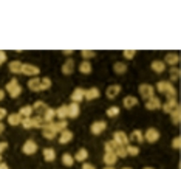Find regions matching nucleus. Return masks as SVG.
<instances>
[{"label": "nucleus", "instance_id": "obj_1", "mask_svg": "<svg viewBox=\"0 0 181 169\" xmlns=\"http://www.w3.org/2000/svg\"><path fill=\"white\" fill-rule=\"evenodd\" d=\"M156 88H158V92H161V93H166L169 99H170V98H173V96H175V88L172 87V84H170L169 81H161V82H158Z\"/></svg>", "mask_w": 181, "mask_h": 169}, {"label": "nucleus", "instance_id": "obj_2", "mask_svg": "<svg viewBox=\"0 0 181 169\" xmlns=\"http://www.w3.org/2000/svg\"><path fill=\"white\" fill-rule=\"evenodd\" d=\"M6 90L10 92V95H11L12 98H16V96L20 95L22 87L19 86V81H17V79H11V82L6 86Z\"/></svg>", "mask_w": 181, "mask_h": 169}, {"label": "nucleus", "instance_id": "obj_3", "mask_svg": "<svg viewBox=\"0 0 181 169\" xmlns=\"http://www.w3.org/2000/svg\"><path fill=\"white\" fill-rule=\"evenodd\" d=\"M139 93H141V96L144 99H149V98L155 96L153 95V93H155V88L152 86H149V84H141V86H139Z\"/></svg>", "mask_w": 181, "mask_h": 169}, {"label": "nucleus", "instance_id": "obj_4", "mask_svg": "<svg viewBox=\"0 0 181 169\" xmlns=\"http://www.w3.org/2000/svg\"><path fill=\"white\" fill-rule=\"evenodd\" d=\"M23 74H28V76H36V74L39 73V68L31 64H22V72Z\"/></svg>", "mask_w": 181, "mask_h": 169}, {"label": "nucleus", "instance_id": "obj_5", "mask_svg": "<svg viewBox=\"0 0 181 169\" xmlns=\"http://www.w3.org/2000/svg\"><path fill=\"white\" fill-rule=\"evenodd\" d=\"M146 107H147L149 110L160 109V107H161V101H160V98H158V96H152V98H149L147 103H146Z\"/></svg>", "mask_w": 181, "mask_h": 169}, {"label": "nucleus", "instance_id": "obj_6", "mask_svg": "<svg viewBox=\"0 0 181 169\" xmlns=\"http://www.w3.org/2000/svg\"><path fill=\"white\" fill-rule=\"evenodd\" d=\"M84 95H85L84 88H76V90L73 92V95H71V101L78 104V103H81V101L84 99Z\"/></svg>", "mask_w": 181, "mask_h": 169}, {"label": "nucleus", "instance_id": "obj_7", "mask_svg": "<svg viewBox=\"0 0 181 169\" xmlns=\"http://www.w3.org/2000/svg\"><path fill=\"white\" fill-rule=\"evenodd\" d=\"M158 138H160V133H158L156 129H149V130L146 132V140L150 141V143H153V141H156Z\"/></svg>", "mask_w": 181, "mask_h": 169}, {"label": "nucleus", "instance_id": "obj_8", "mask_svg": "<svg viewBox=\"0 0 181 169\" xmlns=\"http://www.w3.org/2000/svg\"><path fill=\"white\" fill-rule=\"evenodd\" d=\"M105 126H107L105 121H96V123L92 124V132L98 135V133H101L102 130H105Z\"/></svg>", "mask_w": 181, "mask_h": 169}, {"label": "nucleus", "instance_id": "obj_9", "mask_svg": "<svg viewBox=\"0 0 181 169\" xmlns=\"http://www.w3.org/2000/svg\"><path fill=\"white\" fill-rule=\"evenodd\" d=\"M67 110H68V117L70 118H76L79 115V104H70V106H67Z\"/></svg>", "mask_w": 181, "mask_h": 169}, {"label": "nucleus", "instance_id": "obj_10", "mask_svg": "<svg viewBox=\"0 0 181 169\" xmlns=\"http://www.w3.org/2000/svg\"><path fill=\"white\" fill-rule=\"evenodd\" d=\"M176 106H178V104H176V99H175V98H172V99H169L164 106H161V107H162V110H164L166 113H170Z\"/></svg>", "mask_w": 181, "mask_h": 169}, {"label": "nucleus", "instance_id": "obj_11", "mask_svg": "<svg viewBox=\"0 0 181 169\" xmlns=\"http://www.w3.org/2000/svg\"><path fill=\"white\" fill-rule=\"evenodd\" d=\"M98 96H99V90L96 87L85 90V95H84V98H85V99H88V101H92V99H94V98H98Z\"/></svg>", "mask_w": 181, "mask_h": 169}, {"label": "nucleus", "instance_id": "obj_12", "mask_svg": "<svg viewBox=\"0 0 181 169\" xmlns=\"http://www.w3.org/2000/svg\"><path fill=\"white\" fill-rule=\"evenodd\" d=\"M43 112H45V113H43V117H42V118L45 119V123H47V124H48V123H53L54 117H56V112H54L53 109H48V107L45 109Z\"/></svg>", "mask_w": 181, "mask_h": 169}, {"label": "nucleus", "instance_id": "obj_13", "mask_svg": "<svg viewBox=\"0 0 181 169\" xmlns=\"http://www.w3.org/2000/svg\"><path fill=\"white\" fill-rule=\"evenodd\" d=\"M73 68H74V62H73V59H68L64 65H62V73L70 74V73H73Z\"/></svg>", "mask_w": 181, "mask_h": 169}, {"label": "nucleus", "instance_id": "obj_14", "mask_svg": "<svg viewBox=\"0 0 181 169\" xmlns=\"http://www.w3.org/2000/svg\"><path fill=\"white\" fill-rule=\"evenodd\" d=\"M119 92H121V86H110L107 88V98L113 99V98H116V95Z\"/></svg>", "mask_w": 181, "mask_h": 169}, {"label": "nucleus", "instance_id": "obj_15", "mask_svg": "<svg viewBox=\"0 0 181 169\" xmlns=\"http://www.w3.org/2000/svg\"><path fill=\"white\" fill-rule=\"evenodd\" d=\"M28 87L31 88V90H34V92H40V90H42V87H40V79H37V78L30 79V81H28Z\"/></svg>", "mask_w": 181, "mask_h": 169}, {"label": "nucleus", "instance_id": "obj_16", "mask_svg": "<svg viewBox=\"0 0 181 169\" xmlns=\"http://www.w3.org/2000/svg\"><path fill=\"white\" fill-rule=\"evenodd\" d=\"M166 64H170V65H175L180 62V56L175 54V53H169V54H166Z\"/></svg>", "mask_w": 181, "mask_h": 169}, {"label": "nucleus", "instance_id": "obj_17", "mask_svg": "<svg viewBox=\"0 0 181 169\" xmlns=\"http://www.w3.org/2000/svg\"><path fill=\"white\" fill-rule=\"evenodd\" d=\"M136 104H138V99L135 96H125L124 98V107L132 109L133 106H136Z\"/></svg>", "mask_w": 181, "mask_h": 169}, {"label": "nucleus", "instance_id": "obj_18", "mask_svg": "<svg viewBox=\"0 0 181 169\" xmlns=\"http://www.w3.org/2000/svg\"><path fill=\"white\" fill-rule=\"evenodd\" d=\"M54 112H56V117L59 119L68 118V110H67V106H62V107H59L57 110H54Z\"/></svg>", "mask_w": 181, "mask_h": 169}, {"label": "nucleus", "instance_id": "obj_19", "mask_svg": "<svg viewBox=\"0 0 181 169\" xmlns=\"http://www.w3.org/2000/svg\"><path fill=\"white\" fill-rule=\"evenodd\" d=\"M164 67H166V64L162 61H153L152 62V68L155 70L156 73H162L164 72Z\"/></svg>", "mask_w": 181, "mask_h": 169}, {"label": "nucleus", "instance_id": "obj_20", "mask_svg": "<svg viewBox=\"0 0 181 169\" xmlns=\"http://www.w3.org/2000/svg\"><path fill=\"white\" fill-rule=\"evenodd\" d=\"M36 149H37V146H36L34 141H26V144L23 146V152L25 154H31V152H36Z\"/></svg>", "mask_w": 181, "mask_h": 169}, {"label": "nucleus", "instance_id": "obj_21", "mask_svg": "<svg viewBox=\"0 0 181 169\" xmlns=\"http://www.w3.org/2000/svg\"><path fill=\"white\" fill-rule=\"evenodd\" d=\"M8 123L11 124V126H17V124H20L22 123V118H20V115L19 113H12L8 117Z\"/></svg>", "mask_w": 181, "mask_h": 169}, {"label": "nucleus", "instance_id": "obj_22", "mask_svg": "<svg viewBox=\"0 0 181 169\" xmlns=\"http://www.w3.org/2000/svg\"><path fill=\"white\" fill-rule=\"evenodd\" d=\"M31 113H33V107H31V106H26V107H23L19 112L22 119H23V118H31Z\"/></svg>", "mask_w": 181, "mask_h": 169}, {"label": "nucleus", "instance_id": "obj_23", "mask_svg": "<svg viewBox=\"0 0 181 169\" xmlns=\"http://www.w3.org/2000/svg\"><path fill=\"white\" fill-rule=\"evenodd\" d=\"M10 70H11L12 73H20V72H22V62L12 61L11 64H10Z\"/></svg>", "mask_w": 181, "mask_h": 169}, {"label": "nucleus", "instance_id": "obj_24", "mask_svg": "<svg viewBox=\"0 0 181 169\" xmlns=\"http://www.w3.org/2000/svg\"><path fill=\"white\" fill-rule=\"evenodd\" d=\"M31 123H33V127H43L45 124H47L42 117H34V118H31Z\"/></svg>", "mask_w": 181, "mask_h": 169}, {"label": "nucleus", "instance_id": "obj_25", "mask_svg": "<svg viewBox=\"0 0 181 169\" xmlns=\"http://www.w3.org/2000/svg\"><path fill=\"white\" fill-rule=\"evenodd\" d=\"M53 124H54V130H56V132L67 130V121H65V119H61L59 123H53Z\"/></svg>", "mask_w": 181, "mask_h": 169}, {"label": "nucleus", "instance_id": "obj_26", "mask_svg": "<svg viewBox=\"0 0 181 169\" xmlns=\"http://www.w3.org/2000/svg\"><path fill=\"white\" fill-rule=\"evenodd\" d=\"M115 143H121V144H125V143H127V137H125V133L116 132V133H115Z\"/></svg>", "mask_w": 181, "mask_h": 169}, {"label": "nucleus", "instance_id": "obj_27", "mask_svg": "<svg viewBox=\"0 0 181 169\" xmlns=\"http://www.w3.org/2000/svg\"><path fill=\"white\" fill-rule=\"evenodd\" d=\"M71 138H73V133L70 130H64L62 135H61V138H59V141H61V143H67V141H70Z\"/></svg>", "mask_w": 181, "mask_h": 169}, {"label": "nucleus", "instance_id": "obj_28", "mask_svg": "<svg viewBox=\"0 0 181 169\" xmlns=\"http://www.w3.org/2000/svg\"><path fill=\"white\" fill-rule=\"evenodd\" d=\"M79 72L81 73H85V74L90 73V72H92V65H90L88 62H82V64L79 65Z\"/></svg>", "mask_w": 181, "mask_h": 169}, {"label": "nucleus", "instance_id": "obj_29", "mask_svg": "<svg viewBox=\"0 0 181 169\" xmlns=\"http://www.w3.org/2000/svg\"><path fill=\"white\" fill-rule=\"evenodd\" d=\"M170 117L173 118V123L175 124L180 123V107H178V106L175 107V110H172V112H170Z\"/></svg>", "mask_w": 181, "mask_h": 169}, {"label": "nucleus", "instance_id": "obj_30", "mask_svg": "<svg viewBox=\"0 0 181 169\" xmlns=\"http://www.w3.org/2000/svg\"><path fill=\"white\" fill-rule=\"evenodd\" d=\"M33 107V110H36V112H40V110H45L47 107H45V103L43 101H36L34 106H31Z\"/></svg>", "mask_w": 181, "mask_h": 169}, {"label": "nucleus", "instance_id": "obj_31", "mask_svg": "<svg viewBox=\"0 0 181 169\" xmlns=\"http://www.w3.org/2000/svg\"><path fill=\"white\" fill-rule=\"evenodd\" d=\"M125 70H127L125 64H121V62H116L115 64V72L116 73H125Z\"/></svg>", "mask_w": 181, "mask_h": 169}, {"label": "nucleus", "instance_id": "obj_32", "mask_svg": "<svg viewBox=\"0 0 181 169\" xmlns=\"http://www.w3.org/2000/svg\"><path fill=\"white\" fill-rule=\"evenodd\" d=\"M40 87H42V90H45V88H50V87H51V81H50L48 78L40 79Z\"/></svg>", "mask_w": 181, "mask_h": 169}, {"label": "nucleus", "instance_id": "obj_33", "mask_svg": "<svg viewBox=\"0 0 181 169\" xmlns=\"http://www.w3.org/2000/svg\"><path fill=\"white\" fill-rule=\"evenodd\" d=\"M118 113H119V109H118V107H110V109L107 110V117H108V118L116 117Z\"/></svg>", "mask_w": 181, "mask_h": 169}, {"label": "nucleus", "instance_id": "obj_34", "mask_svg": "<svg viewBox=\"0 0 181 169\" xmlns=\"http://www.w3.org/2000/svg\"><path fill=\"white\" fill-rule=\"evenodd\" d=\"M43 155H45V158L53 160V158H54V150H53V149H45V150H43Z\"/></svg>", "mask_w": 181, "mask_h": 169}, {"label": "nucleus", "instance_id": "obj_35", "mask_svg": "<svg viewBox=\"0 0 181 169\" xmlns=\"http://www.w3.org/2000/svg\"><path fill=\"white\" fill-rule=\"evenodd\" d=\"M22 126H23L25 129H30V127H33V123H31V118H23V119H22Z\"/></svg>", "mask_w": 181, "mask_h": 169}, {"label": "nucleus", "instance_id": "obj_36", "mask_svg": "<svg viewBox=\"0 0 181 169\" xmlns=\"http://www.w3.org/2000/svg\"><path fill=\"white\" fill-rule=\"evenodd\" d=\"M132 140H138V141H142V133L141 130H135L132 133Z\"/></svg>", "mask_w": 181, "mask_h": 169}, {"label": "nucleus", "instance_id": "obj_37", "mask_svg": "<svg viewBox=\"0 0 181 169\" xmlns=\"http://www.w3.org/2000/svg\"><path fill=\"white\" fill-rule=\"evenodd\" d=\"M85 157H87V150H85V149H81L79 152H78V160H84Z\"/></svg>", "mask_w": 181, "mask_h": 169}, {"label": "nucleus", "instance_id": "obj_38", "mask_svg": "<svg viewBox=\"0 0 181 169\" xmlns=\"http://www.w3.org/2000/svg\"><path fill=\"white\" fill-rule=\"evenodd\" d=\"M124 56L127 57V59H132V57L135 56V51H133V50H125V51H124Z\"/></svg>", "mask_w": 181, "mask_h": 169}, {"label": "nucleus", "instance_id": "obj_39", "mask_svg": "<svg viewBox=\"0 0 181 169\" xmlns=\"http://www.w3.org/2000/svg\"><path fill=\"white\" fill-rule=\"evenodd\" d=\"M170 72H172V78L178 79V76H180V70L178 68H170Z\"/></svg>", "mask_w": 181, "mask_h": 169}, {"label": "nucleus", "instance_id": "obj_40", "mask_svg": "<svg viewBox=\"0 0 181 169\" xmlns=\"http://www.w3.org/2000/svg\"><path fill=\"white\" fill-rule=\"evenodd\" d=\"M94 54H96L94 51H82V57H92Z\"/></svg>", "mask_w": 181, "mask_h": 169}, {"label": "nucleus", "instance_id": "obj_41", "mask_svg": "<svg viewBox=\"0 0 181 169\" xmlns=\"http://www.w3.org/2000/svg\"><path fill=\"white\" fill-rule=\"evenodd\" d=\"M64 161L67 163V164H70V163H73V160H71V157L68 154H65V157H64Z\"/></svg>", "mask_w": 181, "mask_h": 169}, {"label": "nucleus", "instance_id": "obj_42", "mask_svg": "<svg viewBox=\"0 0 181 169\" xmlns=\"http://www.w3.org/2000/svg\"><path fill=\"white\" fill-rule=\"evenodd\" d=\"M115 146H116L115 141H110V143H107V144H105V148H107V150H108V149H113Z\"/></svg>", "mask_w": 181, "mask_h": 169}, {"label": "nucleus", "instance_id": "obj_43", "mask_svg": "<svg viewBox=\"0 0 181 169\" xmlns=\"http://www.w3.org/2000/svg\"><path fill=\"white\" fill-rule=\"evenodd\" d=\"M113 160H115V157H113V154H107V157H105V161H113Z\"/></svg>", "mask_w": 181, "mask_h": 169}, {"label": "nucleus", "instance_id": "obj_44", "mask_svg": "<svg viewBox=\"0 0 181 169\" xmlns=\"http://www.w3.org/2000/svg\"><path fill=\"white\" fill-rule=\"evenodd\" d=\"M5 59H6V54L3 51H0V64H2V62H5Z\"/></svg>", "mask_w": 181, "mask_h": 169}, {"label": "nucleus", "instance_id": "obj_45", "mask_svg": "<svg viewBox=\"0 0 181 169\" xmlns=\"http://www.w3.org/2000/svg\"><path fill=\"white\" fill-rule=\"evenodd\" d=\"M129 152H130V154H138V148H133V146H130V148H129Z\"/></svg>", "mask_w": 181, "mask_h": 169}, {"label": "nucleus", "instance_id": "obj_46", "mask_svg": "<svg viewBox=\"0 0 181 169\" xmlns=\"http://www.w3.org/2000/svg\"><path fill=\"white\" fill-rule=\"evenodd\" d=\"M5 117H6V110L5 109H0V119L5 118Z\"/></svg>", "mask_w": 181, "mask_h": 169}, {"label": "nucleus", "instance_id": "obj_47", "mask_svg": "<svg viewBox=\"0 0 181 169\" xmlns=\"http://www.w3.org/2000/svg\"><path fill=\"white\" fill-rule=\"evenodd\" d=\"M173 146H175V148H178V146H180V138H175V141H173Z\"/></svg>", "mask_w": 181, "mask_h": 169}, {"label": "nucleus", "instance_id": "obj_48", "mask_svg": "<svg viewBox=\"0 0 181 169\" xmlns=\"http://www.w3.org/2000/svg\"><path fill=\"white\" fill-rule=\"evenodd\" d=\"M3 98H5V93H3V90H0V101H2Z\"/></svg>", "mask_w": 181, "mask_h": 169}, {"label": "nucleus", "instance_id": "obj_49", "mask_svg": "<svg viewBox=\"0 0 181 169\" xmlns=\"http://www.w3.org/2000/svg\"><path fill=\"white\" fill-rule=\"evenodd\" d=\"M5 148H6V143H2V144H0V150L5 149Z\"/></svg>", "mask_w": 181, "mask_h": 169}, {"label": "nucleus", "instance_id": "obj_50", "mask_svg": "<svg viewBox=\"0 0 181 169\" xmlns=\"http://www.w3.org/2000/svg\"><path fill=\"white\" fill-rule=\"evenodd\" d=\"M3 129H5V126H3V124H2V123H0V133H2V132H3Z\"/></svg>", "mask_w": 181, "mask_h": 169}]
</instances>
